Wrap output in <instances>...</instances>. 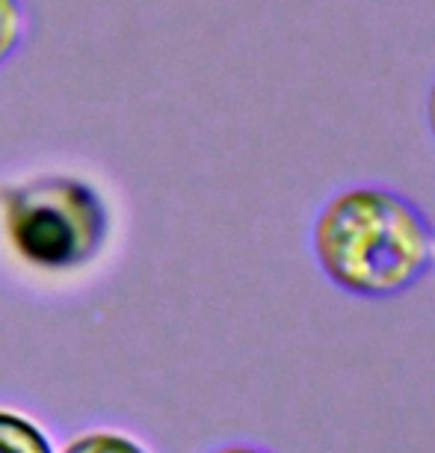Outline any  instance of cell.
<instances>
[{
  "mask_svg": "<svg viewBox=\"0 0 435 453\" xmlns=\"http://www.w3.org/2000/svg\"><path fill=\"white\" fill-rule=\"evenodd\" d=\"M0 453H54V444L36 421L0 409Z\"/></svg>",
  "mask_w": 435,
  "mask_h": 453,
  "instance_id": "3957f363",
  "label": "cell"
},
{
  "mask_svg": "<svg viewBox=\"0 0 435 453\" xmlns=\"http://www.w3.org/2000/svg\"><path fill=\"white\" fill-rule=\"evenodd\" d=\"M27 33V12L21 0H0V65L21 48Z\"/></svg>",
  "mask_w": 435,
  "mask_h": 453,
  "instance_id": "5b68a950",
  "label": "cell"
},
{
  "mask_svg": "<svg viewBox=\"0 0 435 453\" xmlns=\"http://www.w3.org/2000/svg\"><path fill=\"white\" fill-rule=\"evenodd\" d=\"M311 252L340 294L385 303L435 270V222L403 190L349 184L314 213Z\"/></svg>",
  "mask_w": 435,
  "mask_h": 453,
  "instance_id": "6da1fadb",
  "label": "cell"
},
{
  "mask_svg": "<svg viewBox=\"0 0 435 453\" xmlns=\"http://www.w3.org/2000/svg\"><path fill=\"white\" fill-rule=\"evenodd\" d=\"M426 127H430V136L435 142V78L430 83V92H426Z\"/></svg>",
  "mask_w": 435,
  "mask_h": 453,
  "instance_id": "8992f818",
  "label": "cell"
},
{
  "mask_svg": "<svg viewBox=\"0 0 435 453\" xmlns=\"http://www.w3.org/2000/svg\"><path fill=\"white\" fill-rule=\"evenodd\" d=\"M0 228L27 267L68 273L104 250L110 213L101 193L78 175H33L0 190Z\"/></svg>",
  "mask_w": 435,
  "mask_h": 453,
  "instance_id": "7a4b0ae2",
  "label": "cell"
},
{
  "mask_svg": "<svg viewBox=\"0 0 435 453\" xmlns=\"http://www.w3.org/2000/svg\"><path fill=\"white\" fill-rule=\"evenodd\" d=\"M210 453H270V450L255 448V444H225V448H217Z\"/></svg>",
  "mask_w": 435,
  "mask_h": 453,
  "instance_id": "52a82bcc",
  "label": "cell"
},
{
  "mask_svg": "<svg viewBox=\"0 0 435 453\" xmlns=\"http://www.w3.org/2000/svg\"><path fill=\"white\" fill-rule=\"evenodd\" d=\"M63 453H149L140 441L116 430H92L65 444Z\"/></svg>",
  "mask_w": 435,
  "mask_h": 453,
  "instance_id": "277c9868",
  "label": "cell"
}]
</instances>
